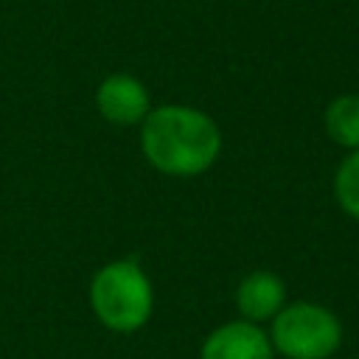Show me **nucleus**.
<instances>
[{
    "instance_id": "7",
    "label": "nucleus",
    "mask_w": 359,
    "mask_h": 359,
    "mask_svg": "<svg viewBox=\"0 0 359 359\" xmlns=\"http://www.w3.org/2000/svg\"><path fill=\"white\" fill-rule=\"evenodd\" d=\"M325 135L345 151L359 149V93H339L323 112Z\"/></svg>"
},
{
    "instance_id": "1",
    "label": "nucleus",
    "mask_w": 359,
    "mask_h": 359,
    "mask_svg": "<svg viewBox=\"0 0 359 359\" xmlns=\"http://www.w3.org/2000/svg\"><path fill=\"white\" fill-rule=\"evenodd\" d=\"M140 151L146 163L177 180H191L213 168L222 154V129L199 107L160 104L140 123Z\"/></svg>"
},
{
    "instance_id": "8",
    "label": "nucleus",
    "mask_w": 359,
    "mask_h": 359,
    "mask_svg": "<svg viewBox=\"0 0 359 359\" xmlns=\"http://www.w3.org/2000/svg\"><path fill=\"white\" fill-rule=\"evenodd\" d=\"M334 199L348 219L359 222V149L339 160L334 171Z\"/></svg>"
},
{
    "instance_id": "4",
    "label": "nucleus",
    "mask_w": 359,
    "mask_h": 359,
    "mask_svg": "<svg viewBox=\"0 0 359 359\" xmlns=\"http://www.w3.org/2000/svg\"><path fill=\"white\" fill-rule=\"evenodd\" d=\"M95 109L112 126H140L151 112V93L132 73H109L95 87Z\"/></svg>"
},
{
    "instance_id": "3",
    "label": "nucleus",
    "mask_w": 359,
    "mask_h": 359,
    "mask_svg": "<svg viewBox=\"0 0 359 359\" xmlns=\"http://www.w3.org/2000/svg\"><path fill=\"white\" fill-rule=\"evenodd\" d=\"M269 342L283 359H331L342 348L339 317L314 300L286 303L269 320Z\"/></svg>"
},
{
    "instance_id": "6",
    "label": "nucleus",
    "mask_w": 359,
    "mask_h": 359,
    "mask_svg": "<svg viewBox=\"0 0 359 359\" xmlns=\"http://www.w3.org/2000/svg\"><path fill=\"white\" fill-rule=\"evenodd\" d=\"M236 309L247 323H269L286 306V283L272 269H252L236 286Z\"/></svg>"
},
{
    "instance_id": "5",
    "label": "nucleus",
    "mask_w": 359,
    "mask_h": 359,
    "mask_svg": "<svg viewBox=\"0 0 359 359\" xmlns=\"http://www.w3.org/2000/svg\"><path fill=\"white\" fill-rule=\"evenodd\" d=\"M199 359H275L269 334L258 323L230 320L216 325L199 348Z\"/></svg>"
},
{
    "instance_id": "2",
    "label": "nucleus",
    "mask_w": 359,
    "mask_h": 359,
    "mask_svg": "<svg viewBox=\"0 0 359 359\" xmlns=\"http://www.w3.org/2000/svg\"><path fill=\"white\" fill-rule=\"evenodd\" d=\"M90 309L95 320L115 334L140 331L154 311V286L135 258H115L90 278Z\"/></svg>"
}]
</instances>
